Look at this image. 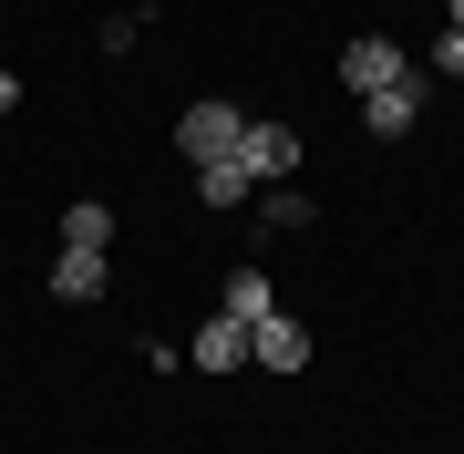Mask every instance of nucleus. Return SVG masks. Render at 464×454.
I'll list each match as a JSON object with an SVG mask.
<instances>
[{
	"instance_id": "nucleus-13",
	"label": "nucleus",
	"mask_w": 464,
	"mask_h": 454,
	"mask_svg": "<svg viewBox=\"0 0 464 454\" xmlns=\"http://www.w3.org/2000/svg\"><path fill=\"white\" fill-rule=\"evenodd\" d=\"M11 103H21V72H0V114H11Z\"/></svg>"
},
{
	"instance_id": "nucleus-6",
	"label": "nucleus",
	"mask_w": 464,
	"mask_h": 454,
	"mask_svg": "<svg viewBox=\"0 0 464 454\" xmlns=\"http://www.w3.org/2000/svg\"><path fill=\"white\" fill-rule=\"evenodd\" d=\"M186 362H197V372H237V362H248V320H227V310H217L207 331L186 341Z\"/></svg>"
},
{
	"instance_id": "nucleus-8",
	"label": "nucleus",
	"mask_w": 464,
	"mask_h": 454,
	"mask_svg": "<svg viewBox=\"0 0 464 454\" xmlns=\"http://www.w3.org/2000/svg\"><path fill=\"white\" fill-rule=\"evenodd\" d=\"M197 197H207V207H248V197H258V176L237 166V155H217V166H197Z\"/></svg>"
},
{
	"instance_id": "nucleus-7",
	"label": "nucleus",
	"mask_w": 464,
	"mask_h": 454,
	"mask_svg": "<svg viewBox=\"0 0 464 454\" xmlns=\"http://www.w3.org/2000/svg\"><path fill=\"white\" fill-rule=\"evenodd\" d=\"M103 279H114V269H103V248H63V258H52V300H103Z\"/></svg>"
},
{
	"instance_id": "nucleus-3",
	"label": "nucleus",
	"mask_w": 464,
	"mask_h": 454,
	"mask_svg": "<svg viewBox=\"0 0 464 454\" xmlns=\"http://www.w3.org/2000/svg\"><path fill=\"white\" fill-rule=\"evenodd\" d=\"M248 362L258 372H310V320H289V310L248 320Z\"/></svg>"
},
{
	"instance_id": "nucleus-12",
	"label": "nucleus",
	"mask_w": 464,
	"mask_h": 454,
	"mask_svg": "<svg viewBox=\"0 0 464 454\" xmlns=\"http://www.w3.org/2000/svg\"><path fill=\"white\" fill-rule=\"evenodd\" d=\"M433 72H464V32H444V42H433Z\"/></svg>"
},
{
	"instance_id": "nucleus-4",
	"label": "nucleus",
	"mask_w": 464,
	"mask_h": 454,
	"mask_svg": "<svg viewBox=\"0 0 464 454\" xmlns=\"http://www.w3.org/2000/svg\"><path fill=\"white\" fill-rule=\"evenodd\" d=\"M402 72H413V52L382 42V32H362V42L341 52V83H351V93H382V83H402Z\"/></svg>"
},
{
	"instance_id": "nucleus-9",
	"label": "nucleus",
	"mask_w": 464,
	"mask_h": 454,
	"mask_svg": "<svg viewBox=\"0 0 464 454\" xmlns=\"http://www.w3.org/2000/svg\"><path fill=\"white\" fill-rule=\"evenodd\" d=\"M63 248H114V207H103V197H83V207L63 217Z\"/></svg>"
},
{
	"instance_id": "nucleus-5",
	"label": "nucleus",
	"mask_w": 464,
	"mask_h": 454,
	"mask_svg": "<svg viewBox=\"0 0 464 454\" xmlns=\"http://www.w3.org/2000/svg\"><path fill=\"white\" fill-rule=\"evenodd\" d=\"M362 124H372L382 145H392V135H413V124H423V72H402V83L362 93Z\"/></svg>"
},
{
	"instance_id": "nucleus-1",
	"label": "nucleus",
	"mask_w": 464,
	"mask_h": 454,
	"mask_svg": "<svg viewBox=\"0 0 464 454\" xmlns=\"http://www.w3.org/2000/svg\"><path fill=\"white\" fill-rule=\"evenodd\" d=\"M237 135H248V114H237V103H186V114H176V155H186V166L237 155Z\"/></svg>"
},
{
	"instance_id": "nucleus-14",
	"label": "nucleus",
	"mask_w": 464,
	"mask_h": 454,
	"mask_svg": "<svg viewBox=\"0 0 464 454\" xmlns=\"http://www.w3.org/2000/svg\"><path fill=\"white\" fill-rule=\"evenodd\" d=\"M444 32H464V0H444Z\"/></svg>"
},
{
	"instance_id": "nucleus-2",
	"label": "nucleus",
	"mask_w": 464,
	"mask_h": 454,
	"mask_svg": "<svg viewBox=\"0 0 464 454\" xmlns=\"http://www.w3.org/2000/svg\"><path fill=\"white\" fill-rule=\"evenodd\" d=\"M237 166H248L258 186H289V176H299V135H289L279 114H258L248 135H237Z\"/></svg>"
},
{
	"instance_id": "nucleus-10",
	"label": "nucleus",
	"mask_w": 464,
	"mask_h": 454,
	"mask_svg": "<svg viewBox=\"0 0 464 454\" xmlns=\"http://www.w3.org/2000/svg\"><path fill=\"white\" fill-rule=\"evenodd\" d=\"M268 310H279L268 269H237V279H227V320H268Z\"/></svg>"
},
{
	"instance_id": "nucleus-11",
	"label": "nucleus",
	"mask_w": 464,
	"mask_h": 454,
	"mask_svg": "<svg viewBox=\"0 0 464 454\" xmlns=\"http://www.w3.org/2000/svg\"><path fill=\"white\" fill-rule=\"evenodd\" d=\"M258 227L268 237H279V227H310V197H299V186H268V197H258Z\"/></svg>"
}]
</instances>
